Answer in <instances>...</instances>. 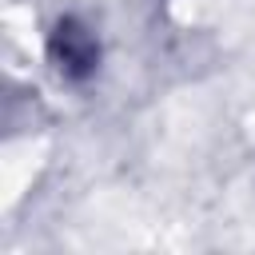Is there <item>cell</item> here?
Listing matches in <instances>:
<instances>
[{
  "label": "cell",
  "instance_id": "1",
  "mask_svg": "<svg viewBox=\"0 0 255 255\" xmlns=\"http://www.w3.org/2000/svg\"><path fill=\"white\" fill-rule=\"evenodd\" d=\"M52 56H56V64H60L64 76L84 80V76L96 68L100 48H96V40H92V32H88L84 24H76V20H60L56 32H52Z\"/></svg>",
  "mask_w": 255,
  "mask_h": 255
}]
</instances>
